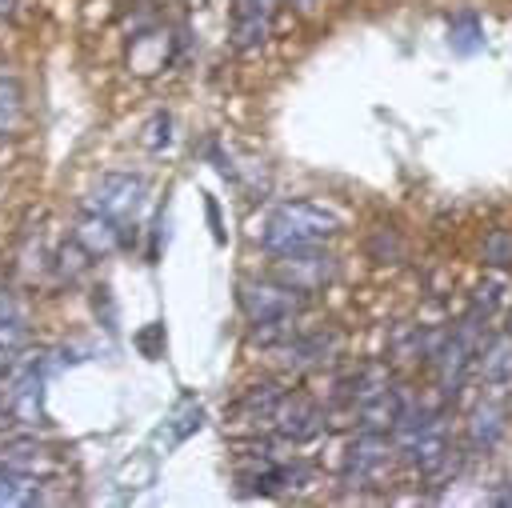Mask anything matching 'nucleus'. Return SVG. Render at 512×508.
<instances>
[{
  "instance_id": "1",
  "label": "nucleus",
  "mask_w": 512,
  "mask_h": 508,
  "mask_svg": "<svg viewBox=\"0 0 512 508\" xmlns=\"http://www.w3.org/2000/svg\"><path fill=\"white\" fill-rule=\"evenodd\" d=\"M336 228H340V216H336L332 208L312 204V200H288V204H276V208L264 216L260 244L272 248V252L312 248V244H324Z\"/></svg>"
},
{
  "instance_id": "2",
  "label": "nucleus",
  "mask_w": 512,
  "mask_h": 508,
  "mask_svg": "<svg viewBox=\"0 0 512 508\" xmlns=\"http://www.w3.org/2000/svg\"><path fill=\"white\" fill-rule=\"evenodd\" d=\"M144 192L148 188H144L140 176H132V172H108V176L96 180V188L88 196V208L100 212V216H108V220H116L124 228L144 208Z\"/></svg>"
},
{
  "instance_id": "3",
  "label": "nucleus",
  "mask_w": 512,
  "mask_h": 508,
  "mask_svg": "<svg viewBox=\"0 0 512 508\" xmlns=\"http://www.w3.org/2000/svg\"><path fill=\"white\" fill-rule=\"evenodd\" d=\"M272 276L280 284L296 288V292H316V288H324L336 276V260L328 252H320V244H312V248H288V252H276Z\"/></svg>"
},
{
  "instance_id": "4",
  "label": "nucleus",
  "mask_w": 512,
  "mask_h": 508,
  "mask_svg": "<svg viewBox=\"0 0 512 508\" xmlns=\"http://www.w3.org/2000/svg\"><path fill=\"white\" fill-rule=\"evenodd\" d=\"M244 316L252 324L260 320H284V316H296L304 308V292L280 284V280H240V292H236Z\"/></svg>"
},
{
  "instance_id": "5",
  "label": "nucleus",
  "mask_w": 512,
  "mask_h": 508,
  "mask_svg": "<svg viewBox=\"0 0 512 508\" xmlns=\"http://www.w3.org/2000/svg\"><path fill=\"white\" fill-rule=\"evenodd\" d=\"M268 424H272L284 440L300 444V440H312V436L324 428V416H320V408H316L312 400H304V396H296V392H280L276 404H272Z\"/></svg>"
},
{
  "instance_id": "6",
  "label": "nucleus",
  "mask_w": 512,
  "mask_h": 508,
  "mask_svg": "<svg viewBox=\"0 0 512 508\" xmlns=\"http://www.w3.org/2000/svg\"><path fill=\"white\" fill-rule=\"evenodd\" d=\"M388 460H392L388 432H360V436L352 440L348 456H344V472H348V480L368 484V480H376V476L388 468Z\"/></svg>"
},
{
  "instance_id": "7",
  "label": "nucleus",
  "mask_w": 512,
  "mask_h": 508,
  "mask_svg": "<svg viewBox=\"0 0 512 508\" xmlns=\"http://www.w3.org/2000/svg\"><path fill=\"white\" fill-rule=\"evenodd\" d=\"M276 352H280L276 360L284 368H316V364H324L336 352V336H324V332L300 336V332H292L284 344H276Z\"/></svg>"
},
{
  "instance_id": "8",
  "label": "nucleus",
  "mask_w": 512,
  "mask_h": 508,
  "mask_svg": "<svg viewBox=\"0 0 512 508\" xmlns=\"http://www.w3.org/2000/svg\"><path fill=\"white\" fill-rule=\"evenodd\" d=\"M72 244H80L88 256H104V252H112V248L120 244V224L88 208V212L76 220V228H72Z\"/></svg>"
},
{
  "instance_id": "9",
  "label": "nucleus",
  "mask_w": 512,
  "mask_h": 508,
  "mask_svg": "<svg viewBox=\"0 0 512 508\" xmlns=\"http://www.w3.org/2000/svg\"><path fill=\"white\" fill-rule=\"evenodd\" d=\"M268 20H272V4L268 0H236V48L240 52H252L264 44L268 36Z\"/></svg>"
},
{
  "instance_id": "10",
  "label": "nucleus",
  "mask_w": 512,
  "mask_h": 508,
  "mask_svg": "<svg viewBox=\"0 0 512 508\" xmlns=\"http://www.w3.org/2000/svg\"><path fill=\"white\" fill-rule=\"evenodd\" d=\"M476 372L492 384H504L512 380V332H496L484 348H476Z\"/></svg>"
},
{
  "instance_id": "11",
  "label": "nucleus",
  "mask_w": 512,
  "mask_h": 508,
  "mask_svg": "<svg viewBox=\"0 0 512 508\" xmlns=\"http://www.w3.org/2000/svg\"><path fill=\"white\" fill-rule=\"evenodd\" d=\"M404 448H408V460H412L420 472H436V468L448 460L444 424H440V428H428V432H420V436H412V440H404Z\"/></svg>"
},
{
  "instance_id": "12",
  "label": "nucleus",
  "mask_w": 512,
  "mask_h": 508,
  "mask_svg": "<svg viewBox=\"0 0 512 508\" xmlns=\"http://www.w3.org/2000/svg\"><path fill=\"white\" fill-rule=\"evenodd\" d=\"M44 496L36 472L24 468H0V508H20V504H36Z\"/></svg>"
},
{
  "instance_id": "13",
  "label": "nucleus",
  "mask_w": 512,
  "mask_h": 508,
  "mask_svg": "<svg viewBox=\"0 0 512 508\" xmlns=\"http://www.w3.org/2000/svg\"><path fill=\"white\" fill-rule=\"evenodd\" d=\"M500 432H504V412H500L496 404H480V408L472 412V420H468V436H472V444L492 448V444L500 440Z\"/></svg>"
},
{
  "instance_id": "14",
  "label": "nucleus",
  "mask_w": 512,
  "mask_h": 508,
  "mask_svg": "<svg viewBox=\"0 0 512 508\" xmlns=\"http://www.w3.org/2000/svg\"><path fill=\"white\" fill-rule=\"evenodd\" d=\"M20 120V84L0 72V136H8Z\"/></svg>"
},
{
  "instance_id": "15",
  "label": "nucleus",
  "mask_w": 512,
  "mask_h": 508,
  "mask_svg": "<svg viewBox=\"0 0 512 508\" xmlns=\"http://www.w3.org/2000/svg\"><path fill=\"white\" fill-rule=\"evenodd\" d=\"M136 348L148 360H160V352H164V324H148L144 332H136Z\"/></svg>"
},
{
  "instance_id": "16",
  "label": "nucleus",
  "mask_w": 512,
  "mask_h": 508,
  "mask_svg": "<svg viewBox=\"0 0 512 508\" xmlns=\"http://www.w3.org/2000/svg\"><path fill=\"white\" fill-rule=\"evenodd\" d=\"M292 8H300V12H308V8H316V0H288Z\"/></svg>"
},
{
  "instance_id": "17",
  "label": "nucleus",
  "mask_w": 512,
  "mask_h": 508,
  "mask_svg": "<svg viewBox=\"0 0 512 508\" xmlns=\"http://www.w3.org/2000/svg\"><path fill=\"white\" fill-rule=\"evenodd\" d=\"M12 12V0H0V16H8Z\"/></svg>"
}]
</instances>
